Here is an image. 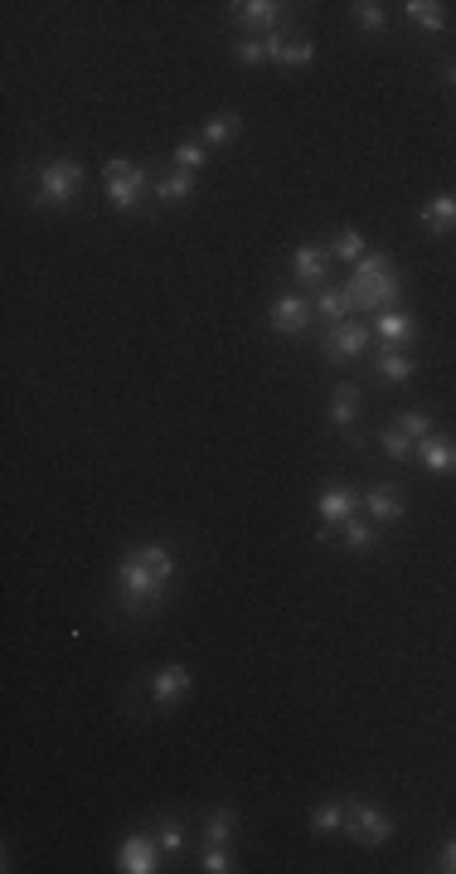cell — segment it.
<instances>
[{"label": "cell", "mask_w": 456, "mask_h": 874, "mask_svg": "<svg viewBox=\"0 0 456 874\" xmlns=\"http://www.w3.org/2000/svg\"><path fill=\"white\" fill-rule=\"evenodd\" d=\"M195 185H199V175H190V171H165L161 181H155V205H165V209L190 205Z\"/></svg>", "instance_id": "obj_21"}, {"label": "cell", "mask_w": 456, "mask_h": 874, "mask_svg": "<svg viewBox=\"0 0 456 874\" xmlns=\"http://www.w3.org/2000/svg\"><path fill=\"white\" fill-rule=\"evenodd\" d=\"M364 253H370V239H364V229H354V223H344L336 239H330V257H340V263H360Z\"/></svg>", "instance_id": "obj_29"}, {"label": "cell", "mask_w": 456, "mask_h": 874, "mask_svg": "<svg viewBox=\"0 0 456 874\" xmlns=\"http://www.w3.org/2000/svg\"><path fill=\"white\" fill-rule=\"evenodd\" d=\"M418 462L432 476H452L456 472V437L452 433H432L428 442H418Z\"/></svg>", "instance_id": "obj_19"}, {"label": "cell", "mask_w": 456, "mask_h": 874, "mask_svg": "<svg viewBox=\"0 0 456 874\" xmlns=\"http://www.w3.org/2000/svg\"><path fill=\"white\" fill-rule=\"evenodd\" d=\"M316 515L326 530H340L344 520H354V515H364V496L354 486H326L316 501Z\"/></svg>", "instance_id": "obj_12"}, {"label": "cell", "mask_w": 456, "mask_h": 874, "mask_svg": "<svg viewBox=\"0 0 456 874\" xmlns=\"http://www.w3.org/2000/svg\"><path fill=\"white\" fill-rule=\"evenodd\" d=\"M370 331L379 335V345H413L418 335H422V326H418V317L413 311H404V307H384V311H374L370 317Z\"/></svg>", "instance_id": "obj_10"}, {"label": "cell", "mask_w": 456, "mask_h": 874, "mask_svg": "<svg viewBox=\"0 0 456 874\" xmlns=\"http://www.w3.org/2000/svg\"><path fill=\"white\" fill-rule=\"evenodd\" d=\"M190 690H195V670L180 666V660H171V666H161L151 676V704L155 710H175Z\"/></svg>", "instance_id": "obj_9"}, {"label": "cell", "mask_w": 456, "mask_h": 874, "mask_svg": "<svg viewBox=\"0 0 456 874\" xmlns=\"http://www.w3.org/2000/svg\"><path fill=\"white\" fill-rule=\"evenodd\" d=\"M103 181H107V205H113L117 215H137L141 199H147L151 171L141 161H131V156H107Z\"/></svg>", "instance_id": "obj_4"}, {"label": "cell", "mask_w": 456, "mask_h": 874, "mask_svg": "<svg viewBox=\"0 0 456 874\" xmlns=\"http://www.w3.org/2000/svg\"><path fill=\"white\" fill-rule=\"evenodd\" d=\"M374 437H379V452L384 457H394V462H418V442L404 428H398V423H388V428H379Z\"/></svg>", "instance_id": "obj_27"}, {"label": "cell", "mask_w": 456, "mask_h": 874, "mask_svg": "<svg viewBox=\"0 0 456 874\" xmlns=\"http://www.w3.org/2000/svg\"><path fill=\"white\" fill-rule=\"evenodd\" d=\"M336 540L350 549V554H370V549L384 544V530L370 520V515H354V520H344L340 530H336Z\"/></svg>", "instance_id": "obj_20"}, {"label": "cell", "mask_w": 456, "mask_h": 874, "mask_svg": "<svg viewBox=\"0 0 456 874\" xmlns=\"http://www.w3.org/2000/svg\"><path fill=\"white\" fill-rule=\"evenodd\" d=\"M267 49H272V64H282V69H311V59H316V44H311L306 35L292 39L287 30L267 35Z\"/></svg>", "instance_id": "obj_16"}, {"label": "cell", "mask_w": 456, "mask_h": 874, "mask_svg": "<svg viewBox=\"0 0 456 874\" xmlns=\"http://www.w3.org/2000/svg\"><path fill=\"white\" fill-rule=\"evenodd\" d=\"M360 409H364L360 384H336V389H330V409H326V418H330V428H336L340 437H350L354 428H360Z\"/></svg>", "instance_id": "obj_15"}, {"label": "cell", "mask_w": 456, "mask_h": 874, "mask_svg": "<svg viewBox=\"0 0 456 874\" xmlns=\"http://www.w3.org/2000/svg\"><path fill=\"white\" fill-rule=\"evenodd\" d=\"M233 64H243V69H258V64H272V49H267V35L262 39H238L229 44Z\"/></svg>", "instance_id": "obj_31"}, {"label": "cell", "mask_w": 456, "mask_h": 874, "mask_svg": "<svg viewBox=\"0 0 456 874\" xmlns=\"http://www.w3.org/2000/svg\"><path fill=\"white\" fill-rule=\"evenodd\" d=\"M344 821H350V802H320L311 812V836H336L344 831Z\"/></svg>", "instance_id": "obj_28"}, {"label": "cell", "mask_w": 456, "mask_h": 874, "mask_svg": "<svg viewBox=\"0 0 456 874\" xmlns=\"http://www.w3.org/2000/svg\"><path fill=\"white\" fill-rule=\"evenodd\" d=\"M330 277V249H320V243H302V249L292 253V283L302 287H326Z\"/></svg>", "instance_id": "obj_14"}, {"label": "cell", "mask_w": 456, "mask_h": 874, "mask_svg": "<svg viewBox=\"0 0 456 874\" xmlns=\"http://www.w3.org/2000/svg\"><path fill=\"white\" fill-rule=\"evenodd\" d=\"M87 185V165L73 161V156H54L35 171V195H30V209H63L83 195Z\"/></svg>", "instance_id": "obj_3"}, {"label": "cell", "mask_w": 456, "mask_h": 874, "mask_svg": "<svg viewBox=\"0 0 456 874\" xmlns=\"http://www.w3.org/2000/svg\"><path fill=\"white\" fill-rule=\"evenodd\" d=\"M350 15H354V25H360L364 35H384V30H388L384 5H374V0H354V5H350Z\"/></svg>", "instance_id": "obj_32"}, {"label": "cell", "mask_w": 456, "mask_h": 874, "mask_svg": "<svg viewBox=\"0 0 456 874\" xmlns=\"http://www.w3.org/2000/svg\"><path fill=\"white\" fill-rule=\"evenodd\" d=\"M418 375V360L404 345H379V360H374V379L379 384H408Z\"/></svg>", "instance_id": "obj_18"}, {"label": "cell", "mask_w": 456, "mask_h": 874, "mask_svg": "<svg viewBox=\"0 0 456 874\" xmlns=\"http://www.w3.org/2000/svg\"><path fill=\"white\" fill-rule=\"evenodd\" d=\"M199 870L204 874H233L238 870V855H233L229 846H209L204 855H199Z\"/></svg>", "instance_id": "obj_34"}, {"label": "cell", "mask_w": 456, "mask_h": 874, "mask_svg": "<svg viewBox=\"0 0 456 874\" xmlns=\"http://www.w3.org/2000/svg\"><path fill=\"white\" fill-rule=\"evenodd\" d=\"M344 287H350V297H354V311H370V317L384 307H398V297H404V277L394 273L388 253H364Z\"/></svg>", "instance_id": "obj_2"}, {"label": "cell", "mask_w": 456, "mask_h": 874, "mask_svg": "<svg viewBox=\"0 0 456 874\" xmlns=\"http://www.w3.org/2000/svg\"><path fill=\"white\" fill-rule=\"evenodd\" d=\"M364 515H370L379 530H394V525L408 515L404 491H398V486H370V491H364Z\"/></svg>", "instance_id": "obj_13"}, {"label": "cell", "mask_w": 456, "mask_h": 874, "mask_svg": "<svg viewBox=\"0 0 456 874\" xmlns=\"http://www.w3.org/2000/svg\"><path fill=\"white\" fill-rule=\"evenodd\" d=\"M404 15H408V25L413 30H428V35H447V5L442 0H408L404 5Z\"/></svg>", "instance_id": "obj_22"}, {"label": "cell", "mask_w": 456, "mask_h": 874, "mask_svg": "<svg viewBox=\"0 0 456 874\" xmlns=\"http://www.w3.org/2000/svg\"><path fill=\"white\" fill-rule=\"evenodd\" d=\"M394 423H398V428H404L408 437H413V442H428V437L437 433V423H432V413H422V409H404Z\"/></svg>", "instance_id": "obj_33"}, {"label": "cell", "mask_w": 456, "mask_h": 874, "mask_svg": "<svg viewBox=\"0 0 456 874\" xmlns=\"http://www.w3.org/2000/svg\"><path fill=\"white\" fill-rule=\"evenodd\" d=\"M155 840H161L165 855H185V850H190V831H185V821L175 812L155 816Z\"/></svg>", "instance_id": "obj_25"}, {"label": "cell", "mask_w": 456, "mask_h": 874, "mask_svg": "<svg viewBox=\"0 0 456 874\" xmlns=\"http://www.w3.org/2000/svg\"><path fill=\"white\" fill-rule=\"evenodd\" d=\"M437 870H442V874H456V836L447 840V846H442V855H437Z\"/></svg>", "instance_id": "obj_35"}, {"label": "cell", "mask_w": 456, "mask_h": 874, "mask_svg": "<svg viewBox=\"0 0 456 874\" xmlns=\"http://www.w3.org/2000/svg\"><path fill=\"white\" fill-rule=\"evenodd\" d=\"M344 836L364 850H379L394 840V816L374 802H350V821H344Z\"/></svg>", "instance_id": "obj_6"}, {"label": "cell", "mask_w": 456, "mask_h": 874, "mask_svg": "<svg viewBox=\"0 0 456 874\" xmlns=\"http://www.w3.org/2000/svg\"><path fill=\"white\" fill-rule=\"evenodd\" d=\"M175 578V549L165 540H147V544H131L117 564V593L113 602L127 618H151L155 608L165 602V588Z\"/></svg>", "instance_id": "obj_1"}, {"label": "cell", "mask_w": 456, "mask_h": 874, "mask_svg": "<svg viewBox=\"0 0 456 874\" xmlns=\"http://www.w3.org/2000/svg\"><path fill=\"white\" fill-rule=\"evenodd\" d=\"M316 317L326 321V326H336V321H350L354 317V297H350V287H320L316 291Z\"/></svg>", "instance_id": "obj_23"}, {"label": "cell", "mask_w": 456, "mask_h": 874, "mask_svg": "<svg viewBox=\"0 0 456 874\" xmlns=\"http://www.w3.org/2000/svg\"><path fill=\"white\" fill-rule=\"evenodd\" d=\"M161 840L155 836H147V831H137V836H127L121 840V850H117V870L121 874H155L161 870Z\"/></svg>", "instance_id": "obj_11"}, {"label": "cell", "mask_w": 456, "mask_h": 874, "mask_svg": "<svg viewBox=\"0 0 456 874\" xmlns=\"http://www.w3.org/2000/svg\"><path fill=\"white\" fill-rule=\"evenodd\" d=\"M238 131H243V117L238 112H209L204 117V127H199V141L204 146H229V141H238Z\"/></svg>", "instance_id": "obj_24"}, {"label": "cell", "mask_w": 456, "mask_h": 874, "mask_svg": "<svg viewBox=\"0 0 456 874\" xmlns=\"http://www.w3.org/2000/svg\"><path fill=\"white\" fill-rule=\"evenodd\" d=\"M238 836V806H214L204 816V846H229Z\"/></svg>", "instance_id": "obj_26"}, {"label": "cell", "mask_w": 456, "mask_h": 874, "mask_svg": "<svg viewBox=\"0 0 456 874\" xmlns=\"http://www.w3.org/2000/svg\"><path fill=\"white\" fill-rule=\"evenodd\" d=\"M374 341V331H370V321H336V326H326L320 331V350H326V360L330 365H354L364 355V345Z\"/></svg>", "instance_id": "obj_7"}, {"label": "cell", "mask_w": 456, "mask_h": 874, "mask_svg": "<svg viewBox=\"0 0 456 874\" xmlns=\"http://www.w3.org/2000/svg\"><path fill=\"white\" fill-rule=\"evenodd\" d=\"M287 20H292V5H282V0H238L224 10V25L248 30V39L277 35V30H287Z\"/></svg>", "instance_id": "obj_5"}, {"label": "cell", "mask_w": 456, "mask_h": 874, "mask_svg": "<svg viewBox=\"0 0 456 874\" xmlns=\"http://www.w3.org/2000/svg\"><path fill=\"white\" fill-rule=\"evenodd\" d=\"M171 165H175V171L199 175V171L209 165V146H204V141H180V146L171 151Z\"/></svg>", "instance_id": "obj_30"}, {"label": "cell", "mask_w": 456, "mask_h": 874, "mask_svg": "<svg viewBox=\"0 0 456 874\" xmlns=\"http://www.w3.org/2000/svg\"><path fill=\"white\" fill-rule=\"evenodd\" d=\"M418 223L428 233H452L456 229V189H437L432 199L418 205Z\"/></svg>", "instance_id": "obj_17"}, {"label": "cell", "mask_w": 456, "mask_h": 874, "mask_svg": "<svg viewBox=\"0 0 456 874\" xmlns=\"http://www.w3.org/2000/svg\"><path fill=\"white\" fill-rule=\"evenodd\" d=\"M311 317H316V301H306L302 291H282V297L267 307V326H272V335H282V341H302L311 331Z\"/></svg>", "instance_id": "obj_8"}, {"label": "cell", "mask_w": 456, "mask_h": 874, "mask_svg": "<svg viewBox=\"0 0 456 874\" xmlns=\"http://www.w3.org/2000/svg\"><path fill=\"white\" fill-rule=\"evenodd\" d=\"M442 78H447V83L456 88V59H447V64H442Z\"/></svg>", "instance_id": "obj_36"}]
</instances>
